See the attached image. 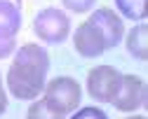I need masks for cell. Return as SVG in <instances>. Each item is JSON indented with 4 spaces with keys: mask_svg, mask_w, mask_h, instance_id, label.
Masks as SVG:
<instances>
[{
    "mask_svg": "<svg viewBox=\"0 0 148 119\" xmlns=\"http://www.w3.org/2000/svg\"><path fill=\"white\" fill-rule=\"evenodd\" d=\"M89 21L99 28V33L103 35L108 49H113V47H118L122 42V37H125V24H122V16L118 12H113L110 7H99V9L92 12Z\"/></svg>",
    "mask_w": 148,
    "mask_h": 119,
    "instance_id": "52a82bcc",
    "label": "cell"
},
{
    "mask_svg": "<svg viewBox=\"0 0 148 119\" xmlns=\"http://www.w3.org/2000/svg\"><path fill=\"white\" fill-rule=\"evenodd\" d=\"M49 70V54L40 45H24L16 49L10 70H7V91L19 101H35L47 82Z\"/></svg>",
    "mask_w": 148,
    "mask_h": 119,
    "instance_id": "6da1fadb",
    "label": "cell"
},
{
    "mask_svg": "<svg viewBox=\"0 0 148 119\" xmlns=\"http://www.w3.org/2000/svg\"><path fill=\"white\" fill-rule=\"evenodd\" d=\"M7 110V91L3 87V75H0V114H5Z\"/></svg>",
    "mask_w": 148,
    "mask_h": 119,
    "instance_id": "9a60e30c",
    "label": "cell"
},
{
    "mask_svg": "<svg viewBox=\"0 0 148 119\" xmlns=\"http://www.w3.org/2000/svg\"><path fill=\"white\" fill-rule=\"evenodd\" d=\"M26 119H66V117L59 114L57 110H52L42 98H40V101L35 98V101L28 105V110H26Z\"/></svg>",
    "mask_w": 148,
    "mask_h": 119,
    "instance_id": "8fae6325",
    "label": "cell"
},
{
    "mask_svg": "<svg viewBox=\"0 0 148 119\" xmlns=\"http://www.w3.org/2000/svg\"><path fill=\"white\" fill-rule=\"evenodd\" d=\"M73 47H75V51L80 56H85V58H97L103 51H108V45H106L103 35L99 33V28L92 24L89 19L75 28V33H73Z\"/></svg>",
    "mask_w": 148,
    "mask_h": 119,
    "instance_id": "8992f818",
    "label": "cell"
},
{
    "mask_svg": "<svg viewBox=\"0 0 148 119\" xmlns=\"http://www.w3.org/2000/svg\"><path fill=\"white\" fill-rule=\"evenodd\" d=\"M115 7L120 16L129 21H143L148 14V0H115Z\"/></svg>",
    "mask_w": 148,
    "mask_h": 119,
    "instance_id": "30bf717a",
    "label": "cell"
},
{
    "mask_svg": "<svg viewBox=\"0 0 148 119\" xmlns=\"http://www.w3.org/2000/svg\"><path fill=\"white\" fill-rule=\"evenodd\" d=\"M33 33L38 35V40H42L47 45H61L64 40H68L71 19L64 9L45 7L33 19Z\"/></svg>",
    "mask_w": 148,
    "mask_h": 119,
    "instance_id": "3957f363",
    "label": "cell"
},
{
    "mask_svg": "<svg viewBox=\"0 0 148 119\" xmlns=\"http://www.w3.org/2000/svg\"><path fill=\"white\" fill-rule=\"evenodd\" d=\"M122 72L113 66H97L87 72V93L97 103H110L120 87Z\"/></svg>",
    "mask_w": 148,
    "mask_h": 119,
    "instance_id": "5b68a950",
    "label": "cell"
},
{
    "mask_svg": "<svg viewBox=\"0 0 148 119\" xmlns=\"http://www.w3.org/2000/svg\"><path fill=\"white\" fill-rule=\"evenodd\" d=\"M71 119H108V114L101 108H80L75 112H71Z\"/></svg>",
    "mask_w": 148,
    "mask_h": 119,
    "instance_id": "7c38bea8",
    "label": "cell"
},
{
    "mask_svg": "<svg viewBox=\"0 0 148 119\" xmlns=\"http://www.w3.org/2000/svg\"><path fill=\"white\" fill-rule=\"evenodd\" d=\"M127 119H146V117H143V114H129Z\"/></svg>",
    "mask_w": 148,
    "mask_h": 119,
    "instance_id": "2e32d148",
    "label": "cell"
},
{
    "mask_svg": "<svg viewBox=\"0 0 148 119\" xmlns=\"http://www.w3.org/2000/svg\"><path fill=\"white\" fill-rule=\"evenodd\" d=\"M16 49V37H7V35H0V58H7L12 56Z\"/></svg>",
    "mask_w": 148,
    "mask_h": 119,
    "instance_id": "5bb4252c",
    "label": "cell"
},
{
    "mask_svg": "<svg viewBox=\"0 0 148 119\" xmlns=\"http://www.w3.org/2000/svg\"><path fill=\"white\" fill-rule=\"evenodd\" d=\"M21 28V9L12 0H0V35L16 37Z\"/></svg>",
    "mask_w": 148,
    "mask_h": 119,
    "instance_id": "9c48e42d",
    "label": "cell"
},
{
    "mask_svg": "<svg viewBox=\"0 0 148 119\" xmlns=\"http://www.w3.org/2000/svg\"><path fill=\"white\" fill-rule=\"evenodd\" d=\"M42 101L52 108V110H57L59 114H71V112H75L80 108V98H82V87L78 79H73V77H54L49 79V82H45V89H42Z\"/></svg>",
    "mask_w": 148,
    "mask_h": 119,
    "instance_id": "7a4b0ae2",
    "label": "cell"
},
{
    "mask_svg": "<svg viewBox=\"0 0 148 119\" xmlns=\"http://www.w3.org/2000/svg\"><path fill=\"white\" fill-rule=\"evenodd\" d=\"M148 101V87L146 82L139 77V75H122L120 79V87L113 96V108L118 112H127V114H132L136 110H141Z\"/></svg>",
    "mask_w": 148,
    "mask_h": 119,
    "instance_id": "277c9868",
    "label": "cell"
},
{
    "mask_svg": "<svg viewBox=\"0 0 148 119\" xmlns=\"http://www.w3.org/2000/svg\"><path fill=\"white\" fill-rule=\"evenodd\" d=\"M61 3H64V7L71 9L73 14H85V12H89L92 7H94L97 0H61Z\"/></svg>",
    "mask_w": 148,
    "mask_h": 119,
    "instance_id": "4fadbf2b",
    "label": "cell"
},
{
    "mask_svg": "<svg viewBox=\"0 0 148 119\" xmlns=\"http://www.w3.org/2000/svg\"><path fill=\"white\" fill-rule=\"evenodd\" d=\"M122 40H125L129 56H134L136 61H146L148 58V28L143 24H136L134 28H129V33H125Z\"/></svg>",
    "mask_w": 148,
    "mask_h": 119,
    "instance_id": "ba28073f",
    "label": "cell"
}]
</instances>
